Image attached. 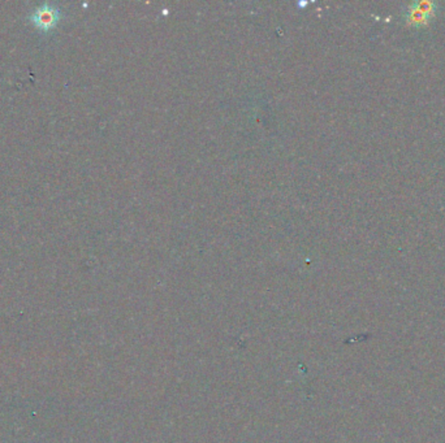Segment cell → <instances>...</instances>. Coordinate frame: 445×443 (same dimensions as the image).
Masks as SVG:
<instances>
[{"label": "cell", "instance_id": "obj_1", "mask_svg": "<svg viewBox=\"0 0 445 443\" xmlns=\"http://www.w3.org/2000/svg\"><path fill=\"white\" fill-rule=\"evenodd\" d=\"M435 13V6L429 1H421V3H414L410 8L406 12V20L409 24L423 25L429 21L431 17Z\"/></svg>", "mask_w": 445, "mask_h": 443}, {"label": "cell", "instance_id": "obj_2", "mask_svg": "<svg viewBox=\"0 0 445 443\" xmlns=\"http://www.w3.org/2000/svg\"><path fill=\"white\" fill-rule=\"evenodd\" d=\"M32 20L40 29L49 30L57 25L59 20V11L50 4H45L33 12Z\"/></svg>", "mask_w": 445, "mask_h": 443}]
</instances>
